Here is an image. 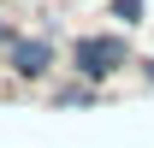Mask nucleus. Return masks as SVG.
<instances>
[{
  "label": "nucleus",
  "instance_id": "f257e3e1",
  "mask_svg": "<svg viewBox=\"0 0 154 148\" xmlns=\"http://www.w3.org/2000/svg\"><path fill=\"white\" fill-rule=\"evenodd\" d=\"M136 65V48H131V36L125 30H83V36H71L65 42V71L71 77H83V83H113L119 71H131Z\"/></svg>",
  "mask_w": 154,
  "mask_h": 148
},
{
  "label": "nucleus",
  "instance_id": "20e7f679",
  "mask_svg": "<svg viewBox=\"0 0 154 148\" xmlns=\"http://www.w3.org/2000/svg\"><path fill=\"white\" fill-rule=\"evenodd\" d=\"M107 18H113L119 30H136V24L148 18V0H107Z\"/></svg>",
  "mask_w": 154,
  "mask_h": 148
},
{
  "label": "nucleus",
  "instance_id": "423d86ee",
  "mask_svg": "<svg viewBox=\"0 0 154 148\" xmlns=\"http://www.w3.org/2000/svg\"><path fill=\"white\" fill-rule=\"evenodd\" d=\"M12 36H18V24H6V18H0V48H6Z\"/></svg>",
  "mask_w": 154,
  "mask_h": 148
},
{
  "label": "nucleus",
  "instance_id": "7ed1b4c3",
  "mask_svg": "<svg viewBox=\"0 0 154 148\" xmlns=\"http://www.w3.org/2000/svg\"><path fill=\"white\" fill-rule=\"evenodd\" d=\"M101 95H107L101 83H83V77H59L54 89H48V107H54V113H71V107H95Z\"/></svg>",
  "mask_w": 154,
  "mask_h": 148
},
{
  "label": "nucleus",
  "instance_id": "f03ea898",
  "mask_svg": "<svg viewBox=\"0 0 154 148\" xmlns=\"http://www.w3.org/2000/svg\"><path fill=\"white\" fill-rule=\"evenodd\" d=\"M0 59H6L12 83H54L65 71V48L54 36H36V30H18V36L0 48Z\"/></svg>",
  "mask_w": 154,
  "mask_h": 148
},
{
  "label": "nucleus",
  "instance_id": "39448f33",
  "mask_svg": "<svg viewBox=\"0 0 154 148\" xmlns=\"http://www.w3.org/2000/svg\"><path fill=\"white\" fill-rule=\"evenodd\" d=\"M136 77H142V83L154 89V59H136Z\"/></svg>",
  "mask_w": 154,
  "mask_h": 148
}]
</instances>
